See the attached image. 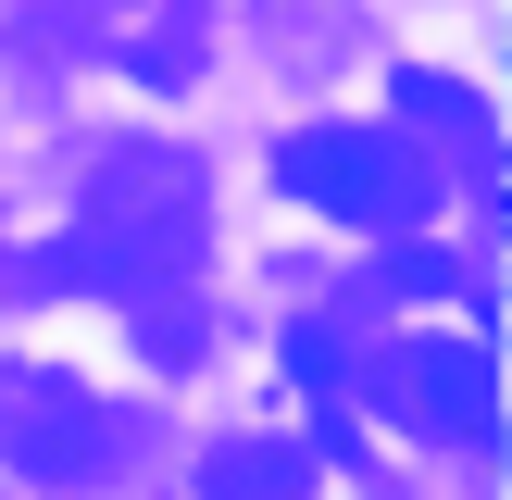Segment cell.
I'll return each mask as SVG.
<instances>
[{
    "instance_id": "cell-7",
    "label": "cell",
    "mask_w": 512,
    "mask_h": 500,
    "mask_svg": "<svg viewBox=\"0 0 512 500\" xmlns=\"http://www.w3.org/2000/svg\"><path fill=\"white\" fill-rule=\"evenodd\" d=\"M375 288H388V300H450V288H463V250H425V238H400Z\"/></svg>"
},
{
    "instance_id": "cell-5",
    "label": "cell",
    "mask_w": 512,
    "mask_h": 500,
    "mask_svg": "<svg viewBox=\"0 0 512 500\" xmlns=\"http://www.w3.org/2000/svg\"><path fill=\"white\" fill-rule=\"evenodd\" d=\"M313 475H325V450H300V438H213L200 450V500H313Z\"/></svg>"
},
{
    "instance_id": "cell-3",
    "label": "cell",
    "mask_w": 512,
    "mask_h": 500,
    "mask_svg": "<svg viewBox=\"0 0 512 500\" xmlns=\"http://www.w3.org/2000/svg\"><path fill=\"white\" fill-rule=\"evenodd\" d=\"M0 450H13V475H38V488H88V475H113L125 413H100L75 375H0Z\"/></svg>"
},
{
    "instance_id": "cell-6",
    "label": "cell",
    "mask_w": 512,
    "mask_h": 500,
    "mask_svg": "<svg viewBox=\"0 0 512 500\" xmlns=\"http://www.w3.org/2000/svg\"><path fill=\"white\" fill-rule=\"evenodd\" d=\"M400 113H413V125H450V138H488V113H475V88H450V75H400Z\"/></svg>"
},
{
    "instance_id": "cell-4",
    "label": "cell",
    "mask_w": 512,
    "mask_h": 500,
    "mask_svg": "<svg viewBox=\"0 0 512 500\" xmlns=\"http://www.w3.org/2000/svg\"><path fill=\"white\" fill-rule=\"evenodd\" d=\"M288 375L313 388V413L350 438V413H363V388H375V338L338 325V313H300V325H288Z\"/></svg>"
},
{
    "instance_id": "cell-1",
    "label": "cell",
    "mask_w": 512,
    "mask_h": 500,
    "mask_svg": "<svg viewBox=\"0 0 512 500\" xmlns=\"http://www.w3.org/2000/svg\"><path fill=\"white\" fill-rule=\"evenodd\" d=\"M275 175H288L313 213L363 225V238H413V225H425V188H438L400 125H313V138L275 150Z\"/></svg>"
},
{
    "instance_id": "cell-2",
    "label": "cell",
    "mask_w": 512,
    "mask_h": 500,
    "mask_svg": "<svg viewBox=\"0 0 512 500\" xmlns=\"http://www.w3.org/2000/svg\"><path fill=\"white\" fill-rule=\"evenodd\" d=\"M363 413H400L413 438H463V450H488V438H500V363H488L475 338H400V350H375Z\"/></svg>"
}]
</instances>
